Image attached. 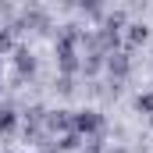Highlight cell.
Instances as JSON below:
<instances>
[{"label":"cell","instance_id":"cell-1","mask_svg":"<svg viewBox=\"0 0 153 153\" xmlns=\"http://www.w3.org/2000/svg\"><path fill=\"white\" fill-rule=\"evenodd\" d=\"M75 132L78 135H82V132H85V135H100V132H103V117L96 114V111H78L75 114Z\"/></svg>","mask_w":153,"mask_h":153},{"label":"cell","instance_id":"cell-11","mask_svg":"<svg viewBox=\"0 0 153 153\" xmlns=\"http://www.w3.org/2000/svg\"><path fill=\"white\" fill-rule=\"evenodd\" d=\"M0 14H11V7H7V4H0Z\"/></svg>","mask_w":153,"mask_h":153},{"label":"cell","instance_id":"cell-8","mask_svg":"<svg viewBox=\"0 0 153 153\" xmlns=\"http://www.w3.org/2000/svg\"><path fill=\"white\" fill-rule=\"evenodd\" d=\"M57 89H61V93H71L75 85H71V78H68V75H61V78H57Z\"/></svg>","mask_w":153,"mask_h":153},{"label":"cell","instance_id":"cell-4","mask_svg":"<svg viewBox=\"0 0 153 153\" xmlns=\"http://www.w3.org/2000/svg\"><path fill=\"white\" fill-rule=\"evenodd\" d=\"M14 57H18V71H22V75H25V71H32V68H36V57H32V53H29V50H18V53H14Z\"/></svg>","mask_w":153,"mask_h":153},{"label":"cell","instance_id":"cell-10","mask_svg":"<svg viewBox=\"0 0 153 153\" xmlns=\"http://www.w3.org/2000/svg\"><path fill=\"white\" fill-rule=\"evenodd\" d=\"M107 153H128V150H125V146H111Z\"/></svg>","mask_w":153,"mask_h":153},{"label":"cell","instance_id":"cell-6","mask_svg":"<svg viewBox=\"0 0 153 153\" xmlns=\"http://www.w3.org/2000/svg\"><path fill=\"white\" fill-rule=\"evenodd\" d=\"M78 143H82V135H78V132H68V135H64V139H61L57 146H61V150H75Z\"/></svg>","mask_w":153,"mask_h":153},{"label":"cell","instance_id":"cell-3","mask_svg":"<svg viewBox=\"0 0 153 153\" xmlns=\"http://www.w3.org/2000/svg\"><path fill=\"white\" fill-rule=\"evenodd\" d=\"M107 68H111L114 78H125L128 75V57H125V53H111V57H107Z\"/></svg>","mask_w":153,"mask_h":153},{"label":"cell","instance_id":"cell-9","mask_svg":"<svg viewBox=\"0 0 153 153\" xmlns=\"http://www.w3.org/2000/svg\"><path fill=\"white\" fill-rule=\"evenodd\" d=\"M11 46V29H0V53Z\"/></svg>","mask_w":153,"mask_h":153},{"label":"cell","instance_id":"cell-7","mask_svg":"<svg viewBox=\"0 0 153 153\" xmlns=\"http://www.w3.org/2000/svg\"><path fill=\"white\" fill-rule=\"evenodd\" d=\"M128 39H132V43H139V39H146V29H143V25H132V32H128Z\"/></svg>","mask_w":153,"mask_h":153},{"label":"cell","instance_id":"cell-2","mask_svg":"<svg viewBox=\"0 0 153 153\" xmlns=\"http://www.w3.org/2000/svg\"><path fill=\"white\" fill-rule=\"evenodd\" d=\"M46 128L68 135V132H75V114H71V111H50V114H46Z\"/></svg>","mask_w":153,"mask_h":153},{"label":"cell","instance_id":"cell-5","mask_svg":"<svg viewBox=\"0 0 153 153\" xmlns=\"http://www.w3.org/2000/svg\"><path fill=\"white\" fill-rule=\"evenodd\" d=\"M11 128H14V111L4 107V111H0V132H11Z\"/></svg>","mask_w":153,"mask_h":153}]
</instances>
